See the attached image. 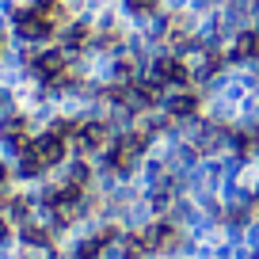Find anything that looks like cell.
<instances>
[{"label":"cell","instance_id":"3","mask_svg":"<svg viewBox=\"0 0 259 259\" xmlns=\"http://www.w3.org/2000/svg\"><path fill=\"white\" fill-rule=\"evenodd\" d=\"M31 149L38 153V160L46 164V168H50V164H61V160H65V138H61V134H54V130H50L46 138H38Z\"/></svg>","mask_w":259,"mask_h":259},{"label":"cell","instance_id":"4","mask_svg":"<svg viewBox=\"0 0 259 259\" xmlns=\"http://www.w3.org/2000/svg\"><path fill=\"white\" fill-rule=\"evenodd\" d=\"M122 4H126V8L134 12V16H141V19H145V16H153V12L160 8V0H122Z\"/></svg>","mask_w":259,"mask_h":259},{"label":"cell","instance_id":"2","mask_svg":"<svg viewBox=\"0 0 259 259\" xmlns=\"http://www.w3.org/2000/svg\"><path fill=\"white\" fill-rule=\"evenodd\" d=\"M76 145H80L84 153L107 149V145H111V126H107V122H99V118L80 122V126H76Z\"/></svg>","mask_w":259,"mask_h":259},{"label":"cell","instance_id":"6","mask_svg":"<svg viewBox=\"0 0 259 259\" xmlns=\"http://www.w3.org/2000/svg\"><path fill=\"white\" fill-rule=\"evenodd\" d=\"M0 236H4V221H0Z\"/></svg>","mask_w":259,"mask_h":259},{"label":"cell","instance_id":"5","mask_svg":"<svg viewBox=\"0 0 259 259\" xmlns=\"http://www.w3.org/2000/svg\"><path fill=\"white\" fill-rule=\"evenodd\" d=\"M0 183H4V164H0Z\"/></svg>","mask_w":259,"mask_h":259},{"label":"cell","instance_id":"7","mask_svg":"<svg viewBox=\"0 0 259 259\" xmlns=\"http://www.w3.org/2000/svg\"><path fill=\"white\" fill-rule=\"evenodd\" d=\"M0 50H4V38H0Z\"/></svg>","mask_w":259,"mask_h":259},{"label":"cell","instance_id":"1","mask_svg":"<svg viewBox=\"0 0 259 259\" xmlns=\"http://www.w3.org/2000/svg\"><path fill=\"white\" fill-rule=\"evenodd\" d=\"M198 107H202V99L194 96L191 88H179V92H171V96H164V114H168L171 122H191L194 114H198Z\"/></svg>","mask_w":259,"mask_h":259},{"label":"cell","instance_id":"8","mask_svg":"<svg viewBox=\"0 0 259 259\" xmlns=\"http://www.w3.org/2000/svg\"><path fill=\"white\" fill-rule=\"evenodd\" d=\"M255 206H259V198H255Z\"/></svg>","mask_w":259,"mask_h":259}]
</instances>
